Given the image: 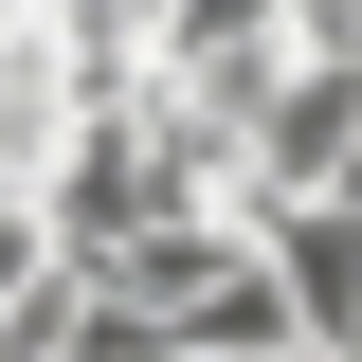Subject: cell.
I'll return each mask as SVG.
<instances>
[{
	"instance_id": "2",
	"label": "cell",
	"mask_w": 362,
	"mask_h": 362,
	"mask_svg": "<svg viewBox=\"0 0 362 362\" xmlns=\"http://www.w3.org/2000/svg\"><path fill=\"white\" fill-rule=\"evenodd\" d=\"M344 362H362V344H344Z\"/></svg>"
},
{
	"instance_id": "1",
	"label": "cell",
	"mask_w": 362,
	"mask_h": 362,
	"mask_svg": "<svg viewBox=\"0 0 362 362\" xmlns=\"http://www.w3.org/2000/svg\"><path fill=\"white\" fill-rule=\"evenodd\" d=\"M272 362H326V344H272Z\"/></svg>"
}]
</instances>
